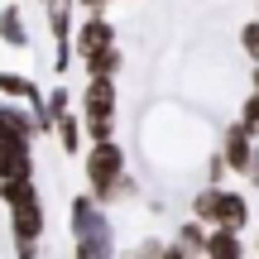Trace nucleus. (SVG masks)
<instances>
[{
  "label": "nucleus",
  "instance_id": "9",
  "mask_svg": "<svg viewBox=\"0 0 259 259\" xmlns=\"http://www.w3.org/2000/svg\"><path fill=\"white\" fill-rule=\"evenodd\" d=\"M53 135H58V149H63V154H82V139H87V125H82V115L77 111H63L53 120Z\"/></svg>",
  "mask_w": 259,
  "mask_h": 259
},
{
  "label": "nucleus",
  "instance_id": "11",
  "mask_svg": "<svg viewBox=\"0 0 259 259\" xmlns=\"http://www.w3.org/2000/svg\"><path fill=\"white\" fill-rule=\"evenodd\" d=\"M82 67H87V77H115L125 67V53H120V44H106V48H96V53H87Z\"/></svg>",
  "mask_w": 259,
  "mask_h": 259
},
{
  "label": "nucleus",
  "instance_id": "10",
  "mask_svg": "<svg viewBox=\"0 0 259 259\" xmlns=\"http://www.w3.org/2000/svg\"><path fill=\"white\" fill-rule=\"evenodd\" d=\"M0 44H5V48H24V53H29V29H24V10H19V0L0 10Z\"/></svg>",
  "mask_w": 259,
  "mask_h": 259
},
{
  "label": "nucleus",
  "instance_id": "19",
  "mask_svg": "<svg viewBox=\"0 0 259 259\" xmlns=\"http://www.w3.org/2000/svg\"><path fill=\"white\" fill-rule=\"evenodd\" d=\"M240 48H245L250 63H259V19H250V24L240 29Z\"/></svg>",
  "mask_w": 259,
  "mask_h": 259
},
{
  "label": "nucleus",
  "instance_id": "6",
  "mask_svg": "<svg viewBox=\"0 0 259 259\" xmlns=\"http://www.w3.org/2000/svg\"><path fill=\"white\" fill-rule=\"evenodd\" d=\"M216 149H221L226 168H231L235 178H245V168H250V154H254V135H250L240 120H231V125L221 130V144H216Z\"/></svg>",
  "mask_w": 259,
  "mask_h": 259
},
{
  "label": "nucleus",
  "instance_id": "1",
  "mask_svg": "<svg viewBox=\"0 0 259 259\" xmlns=\"http://www.w3.org/2000/svg\"><path fill=\"white\" fill-rule=\"evenodd\" d=\"M82 168H87V192L96 197L101 206H115V202H130L135 197V178H130V163H125V144L120 139H92L82 154Z\"/></svg>",
  "mask_w": 259,
  "mask_h": 259
},
{
  "label": "nucleus",
  "instance_id": "16",
  "mask_svg": "<svg viewBox=\"0 0 259 259\" xmlns=\"http://www.w3.org/2000/svg\"><path fill=\"white\" fill-rule=\"evenodd\" d=\"M158 254H163V240H158V235H144V240L115 250V259H158Z\"/></svg>",
  "mask_w": 259,
  "mask_h": 259
},
{
  "label": "nucleus",
  "instance_id": "22",
  "mask_svg": "<svg viewBox=\"0 0 259 259\" xmlns=\"http://www.w3.org/2000/svg\"><path fill=\"white\" fill-rule=\"evenodd\" d=\"M158 259H197V254H187L178 240H163V254H158Z\"/></svg>",
  "mask_w": 259,
  "mask_h": 259
},
{
  "label": "nucleus",
  "instance_id": "5",
  "mask_svg": "<svg viewBox=\"0 0 259 259\" xmlns=\"http://www.w3.org/2000/svg\"><path fill=\"white\" fill-rule=\"evenodd\" d=\"M106 44H115V24L106 19V10H87V19L72 29V53L87 58V53H96Z\"/></svg>",
  "mask_w": 259,
  "mask_h": 259
},
{
  "label": "nucleus",
  "instance_id": "18",
  "mask_svg": "<svg viewBox=\"0 0 259 259\" xmlns=\"http://www.w3.org/2000/svg\"><path fill=\"white\" fill-rule=\"evenodd\" d=\"M235 120H240V125L259 139V92H250V96L240 101V115H235Z\"/></svg>",
  "mask_w": 259,
  "mask_h": 259
},
{
  "label": "nucleus",
  "instance_id": "8",
  "mask_svg": "<svg viewBox=\"0 0 259 259\" xmlns=\"http://www.w3.org/2000/svg\"><path fill=\"white\" fill-rule=\"evenodd\" d=\"M206 259H245V231H226V226H206Z\"/></svg>",
  "mask_w": 259,
  "mask_h": 259
},
{
  "label": "nucleus",
  "instance_id": "17",
  "mask_svg": "<svg viewBox=\"0 0 259 259\" xmlns=\"http://www.w3.org/2000/svg\"><path fill=\"white\" fill-rule=\"evenodd\" d=\"M211 211H216V183H202V187L192 192V216L211 226Z\"/></svg>",
  "mask_w": 259,
  "mask_h": 259
},
{
  "label": "nucleus",
  "instance_id": "12",
  "mask_svg": "<svg viewBox=\"0 0 259 259\" xmlns=\"http://www.w3.org/2000/svg\"><path fill=\"white\" fill-rule=\"evenodd\" d=\"M44 15H48V34H53V44H63V38H72V0H48L44 5Z\"/></svg>",
  "mask_w": 259,
  "mask_h": 259
},
{
  "label": "nucleus",
  "instance_id": "14",
  "mask_svg": "<svg viewBox=\"0 0 259 259\" xmlns=\"http://www.w3.org/2000/svg\"><path fill=\"white\" fill-rule=\"evenodd\" d=\"M63 111H72V92H67L63 77H58V87H48V92H44V115H48V125H53Z\"/></svg>",
  "mask_w": 259,
  "mask_h": 259
},
{
  "label": "nucleus",
  "instance_id": "4",
  "mask_svg": "<svg viewBox=\"0 0 259 259\" xmlns=\"http://www.w3.org/2000/svg\"><path fill=\"white\" fill-rule=\"evenodd\" d=\"M44 231H48V216H44L38 192L10 206V240H15V245H38V240H44Z\"/></svg>",
  "mask_w": 259,
  "mask_h": 259
},
{
  "label": "nucleus",
  "instance_id": "28",
  "mask_svg": "<svg viewBox=\"0 0 259 259\" xmlns=\"http://www.w3.org/2000/svg\"><path fill=\"white\" fill-rule=\"evenodd\" d=\"M254 19H259V0H254Z\"/></svg>",
  "mask_w": 259,
  "mask_h": 259
},
{
  "label": "nucleus",
  "instance_id": "26",
  "mask_svg": "<svg viewBox=\"0 0 259 259\" xmlns=\"http://www.w3.org/2000/svg\"><path fill=\"white\" fill-rule=\"evenodd\" d=\"M250 92H259V63L250 67Z\"/></svg>",
  "mask_w": 259,
  "mask_h": 259
},
{
  "label": "nucleus",
  "instance_id": "7",
  "mask_svg": "<svg viewBox=\"0 0 259 259\" xmlns=\"http://www.w3.org/2000/svg\"><path fill=\"white\" fill-rule=\"evenodd\" d=\"M211 226H226V231H245V226H250V197L221 183V187H216V211H211Z\"/></svg>",
  "mask_w": 259,
  "mask_h": 259
},
{
  "label": "nucleus",
  "instance_id": "24",
  "mask_svg": "<svg viewBox=\"0 0 259 259\" xmlns=\"http://www.w3.org/2000/svg\"><path fill=\"white\" fill-rule=\"evenodd\" d=\"M15 259H38V245H15Z\"/></svg>",
  "mask_w": 259,
  "mask_h": 259
},
{
  "label": "nucleus",
  "instance_id": "3",
  "mask_svg": "<svg viewBox=\"0 0 259 259\" xmlns=\"http://www.w3.org/2000/svg\"><path fill=\"white\" fill-rule=\"evenodd\" d=\"M115 106H120L115 77H87V92H82V125H87V139H111V135H115Z\"/></svg>",
  "mask_w": 259,
  "mask_h": 259
},
{
  "label": "nucleus",
  "instance_id": "13",
  "mask_svg": "<svg viewBox=\"0 0 259 259\" xmlns=\"http://www.w3.org/2000/svg\"><path fill=\"white\" fill-rule=\"evenodd\" d=\"M173 240L183 245L187 254H202V245H206V221H197V216H192V221H178V235H173Z\"/></svg>",
  "mask_w": 259,
  "mask_h": 259
},
{
  "label": "nucleus",
  "instance_id": "21",
  "mask_svg": "<svg viewBox=\"0 0 259 259\" xmlns=\"http://www.w3.org/2000/svg\"><path fill=\"white\" fill-rule=\"evenodd\" d=\"M226 178H231V168H226V158H221V149H216V154L206 158V183H216V187H221Z\"/></svg>",
  "mask_w": 259,
  "mask_h": 259
},
{
  "label": "nucleus",
  "instance_id": "23",
  "mask_svg": "<svg viewBox=\"0 0 259 259\" xmlns=\"http://www.w3.org/2000/svg\"><path fill=\"white\" fill-rule=\"evenodd\" d=\"M245 178L259 187V139H254V154H250V168H245Z\"/></svg>",
  "mask_w": 259,
  "mask_h": 259
},
{
  "label": "nucleus",
  "instance_id": "2",
  "mask_svg": "<svg viewBox=\"0 0 259 259\" xmlns=\"http://www.w3.org/2000/svg\"><path fill=\"white\" fill-rule=\"evenodd\" d=\"M67 231H72V254L82 259H115V221L106 216V206L92 192L72 197V211H67Z\"/></svg>",
  "mask_w": 259,
  "mask_h": 259
},
{
  "label": "nucleus",
  "instance_id": "25",
  "mask_svg": "<svg viewBox=\"0 0 259 259\" xmlns=\"http://www.w3.org/2000/svg\"><path fill=\"white\" fill-rule=\"evenodd\" d=\"M72 5H82V10H106L111 0H72Z\"/></svg>",
  "mask_w": 259,
  "mask_h": 259
},
{
  "label": "nucleus",
  "instance_id": "31",
  "mask_svg": "<svg viewBox=\"0 0 259 259\" xmlns=\"http://www.w3.org/2000/svg\"><path fill=\"white\" fill-rule=\"evenodd\" d=\"M44 5H48V0H44Z\"/></svg>",
  "mask_w": 259,
  "mask_h": 259
},
{
  "label": "nucleus",
  "instance_id": "15",
  "mask_svg": "<svg viewBox=\"0 0 259 259\" xmlns=\"http://www.w3.org/2000/svg\"><path fill=\"white\" fill-rule=\"evenodd\" d=\"M34 192H38L34 178H0V202H5V206L24 202V197H34Z\"/></svg>",
  "mask_w": 259,
  "mask_h": 259
},
{
  "label": "nucleus",
  "instance_id": "27",
  "mask_svg": "<svg viewBox=\"0 0 259 259\" xmlns=\"http://www.w3.org/2000/svg\"><path fill=\"white\" fill-rule=\"evenodd\" d=\"M254 259H259V226H254Z\"/></svg>",
  "mask_w": 259,
  "mask_h": 259
},
{
  "label": "nucleus",
  "instance_id": "20",
  "mask_svg": "<svg viewBox=\"0 0 259 259\" xmlns=\"http://www.w3.org/2000/svg\"><path fill=\"white\" fill-rule=\"evenodd\" d=\"M67 67H72V38L53 44V72H58V77H67Z\"/></svg>",
  "mask_w": 259,
  "mask_h": 259
},
{
  "label": "nucleus",
  "instance_id": "30",
  "mask_svg": "<svg viewBox=\"0 0 259 259\" xmlns=\"http://www.w3.org/2000/svg\"><path fill=\"white\" fill-rule=\"evenodd\" d=\"M197 259H206V254H197Z\"/></svg>",
  "mask_w": 259,
  "mask_h": 259
},
{
  "label": "nucleus",
  "instance_id": "29",
  "mask_svg": "<svg viewBox=\"0 0 259 259\" xmlns=\"http://www.w3.org/2000/svg\"><path fill=\"white\" fill-rule=\"evenodd\" d=\"M72 259H82V254H72Z\"/></svg>",
  "mask_w": 259,
  "mask_h": 259
}]
</instances>
